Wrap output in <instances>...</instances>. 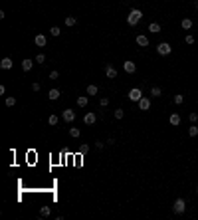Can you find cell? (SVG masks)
Wrapping results in <instances>:
<instances>
[{
    "mask_svg": "<svg viewBox=\"0 0 198 220\" xmlns=\"http://www.w3.org/2000/svg\"><path fill=\"white\" fill-rule=\"evenodd\" d=\"M141 18H143V12L139 8H133L129 12V16H127V24H129V26H137L139 22H141Z\"/></svg>",
    "mask_w": 198,
    "mask_h": 220,
    "instance_id": "6da1fadb",
    "label": "cell"
},
{
    "mask_svg": "<svg viewBox=\"0 0 198 220\" xmlns=\"http://www.w3.org/2000/svg\"><path fill=\"white\" fill-rule=\"evenodd\" d=\"M173 212L174 214H184L186 212V200H184V198H176V200H174Z\"/></svg>",
    "mask_w": 198,
    "mask_h": 220,
    "instance_id": "7a4b0ae2",
    "label": "cell"
},
{
    "mask_svg": "<svg viewBox=\"0 0 198 220\" xmlns=\"http://www.w3.org/2000/svg\"><path fill=\"white\" fill-rule=\"evenodd\" d=\"M170 52H173V48H170L168 42H160V44H157V54L159 56H168Z\"/></svg>",
    "mask_w": 198,
    "mask_h": 220,
    "instance_id": "3957f363",
    "label": "cell"
},
{
    "mask_svg": "<svg viewBox=\"0 0 198 220\" xmlns=\"http://www.w3.org/2000/svg\"><path fill=\"white\" fill-rule=\"evenodd\" d=\"M62 119L66 123H73V119H76V111H73V109H63Z\"/></svg>",
    "mask_w": 198,
    "mask_h": 220,
    "instance_id": "277c9868",
    "label": "cell"
},
{
    "mask_svg": "<svg viewBox=\"0 0 198 220\" xmlns=\"http://www.w3.org/2000/svg\"><path fill=\"white\" fill-rule=\"evenodd\" d=\"M135 69H137L135 62H131V60L123 62V72H125V73H135Z\"/></svg>",
    "mask_w": 198,
    "mask_h": 220,
    "instance_id": "5b68a950",
    "label": "cell"
},
{
    "mask_svg": "<svg viewBox=\"0 0 198 220\" xmlns=\"http://www.w3.org/2000/svg\"><path fill=\"white\" fill-rule=\"evenodd\" d=\"M137 103H139V109H141V111H149V109H151V99H149V97H141Z\"/></svg>",
    "mask_w": 198,
    "mask_h": 220,
    "instance_id": "8992f818",
    "label": "cell"
},
{
    "mask_svg": "<svg viewBox=\"0 0 198 220\" xmlns=\"http://www.w3.org/2000/svg\"><path fill=\"white\" fill-rule=\"evenodd\" d=\"M141 97H143V91L139 89V87H133V89L129 91V99H131V101H139Z\"/></svg>",
    "mask_w": 198,
    "mask_h": 220,
    "instance_id": "52a82bcc",
    "label": "cell"
},
{
    "mask_svg": "<svg viewBox=\"0 0 198 220\" xmlns=\"http://www.w3.org/2000/svg\"><path fill=\"white\" fill-rule=\"evenodd\" d=\"M34 44L38 46V48H44L46 44H48V38L44 34H36V38H34Z\"/></svg>",
    "mask_w": 198,
    "mask_h": 220,
    "instance_id": "ba28073f",
    "label": "cell"
},
{
    "mask_svg": "<svg viewBox=\"0 0 198 220\" xmlns=\"http://www.w3.org/2000/svg\"><path fill=\"white\" fill-rule=\"evenodd\" d=\"M95 121H97V115H95L93 111H89V113H85V117H83V123H85V125H93Z\"/></svg>",
    "mask_w": 198,
    "mask_h": 220,
    "instance_id": "9c48e42d",
    "label": "cell"
},
{
    "mask_svg": "<svg viewBox=\"0 0 198 220\" xmlns=\"http://www.w3.org/2000/svg\"><path fill=\"white\" fill-rule=\"evenodd\" d=\"M105 76L109 77V79H115L117 77V69L111 66V63H107V66H105Z\"/></svg>",
    "mask_w": 198,
    "mask_h": 220,
    "instance_id": "30bf717a",
    "label": "cell"
},
{
    "mask_svg": "<svg viewBox=\"0 0 198 220\" xmlns=\"http://www.w3.org/2000/svg\"><path fill=\"white\" fill-rule=\"evenodd\" d=\"M135 42H137V46H141V48H147L149 46V38H147V36H143V34H139L137 38H135Z\"/></svg>",
    "mask_w": 198,
    "mask_h": 220,
    "instance_id": "8fae6325",
    "label": "cell"
},
{
    "mask_svg": "<svg viewBox=\"0 0 198 220\" xmlns=\"http://www.w3.org/2000/svg\"><path fill=\"white\" fill-rule=\"evenodd\" d=\"M168 123H170L173 127H178V125H180V115H178V113H170Z\"/></svg>",
    "mask_w": 198,
    "mask_h": 220,
    "instance_id": "7c38bea8",
    "label": "cell"
},
{
    "mask_svg": "<svg viewBox=\"0 0 198 220\" xmlns=\"http://www.w3.org/2000/svg\"><path fill=\"white\" fill-rule=\"evenodd\" d=\"M60 95H62V91H60V89H56V87H53V89H50V91H48V97H50L52 101H56V99H60Z\"/></svg>",
    "mask_w": 198,
    "mask_h": 220,
    "instance_id": "4fadbf2b",
    "label": "cell"
},
{
    "mask_svg": "<svg viewBox=\"0 0 198 220\" xmlns=\"http://www.w3.org/2000/svg\"><path fill=\"white\" fill-rule=\"evenodd\" d=\"M0 68L2 69H12V60H10V58H2V60H0Z\"/></svg>",
    "mask_w": 198,
    "mask_h": 220,
    "instance_id": "5bb4252c",
    "label": "cell"
},
{
    "mask_svg": "<svg viewBox=\"0 0 198 220\" xmlns=\"http://www.w3.org/2000/svg\"><path fill=\"white\" fill-rule=\"evenodd\" d=\"M160 30H163V28H160L159 22H151V24H149V32H153V34H160Z\"/></svg>",
    "mask_w": 198,
    "mask_h": 220,
    "instance_id": "9a60e30c",
    "label": "cell"
},
{
    "mask_svg": "<svg viewBox=\"0 0 198 220\" xmlns=\"http://www.w3.org/2000/svg\"><path fill=\"white\" fill-rule=\"evenodd\" d=\"M87 103H89L87 95H79V97H77V107H87Z\"/></svg>",
    "mask_w": 198,
    "mask_h": 220,
    "instance_id": "2e32d148",
    "label": "cell"
},
{
    "mask_svg": "<svg viewBox=\"0 0 198 220\" xmlns=\"http://www.w3.org/2000/svg\"><path fill=\"white\" fill-rule=\"evenodd\" d=\"M97 93H99V87L93 85V83H89L87 85V95H97Z\"/></svg>",
    "mask_w": 198,
    "mask_h": 220,
    "instance_id": "e0dca14e",
    "label": "cell"
},
{
    "mask_svg": "<svg viewBox=\"0 0 198 220\" xmlns=\"http://www.w3.org/2000/svg\"><path fill=\"white\" fill-rule=\"evenodd\" d=\"M180 26H182V30H186V32H188V30L192 28V20H190V18H184L182 22H180Z\"/></svg>",
    "mask_w": 198,
    "mask_h": 220,
    "instance_id": "ac0fdd59",
    "label": "cell"
},
{
    "mask_svg": "<svg viewBox=\"0 0 198 220\" xmlns=\"http://www.w3.org/2000/svg\"><path fill=\"white\" fill-rule=\"evenodd\" d=\"M32 68H34V62H32V60H24L22 62V69H24V72H30Z\"/></svg>",
    "mask_w": 198,
    "mask_h": 220,
    "instance_id": "d6986e66",
    "label": "cell"
},
{
    "mask_svg": "<svg viewBox=\"0 0 198 220\" xmlns=\"http://www.w3.org/2000/svg\"><path fill=\"white\" fill-rule=\"evenodd\" d=\"M50 214H52V208H50V206H42V208H40V216H42V218L50 216Z\"/></svg>",
    "mask_w": 198,
    "mask_h": 220,
    "instance_id": "ffe728a7",
    "label": "cell"
},
{
    "mask_svg": "<svg viewBox=\"0 0 198 220\" xmlns=\"http://www.w3.org/2000/svg\"><path fill=\"white\" fill-rule=\"evenodd\" d=\"M151 95H153V97H160V95H163V89L154 85V87H151Z\"/></svg>",
    "mask_w": 198,
    "mask_h": 220,
    "instance_id": "44dd1931",
    "label": "cell"
},
{
    "mask_svg": "<svg viewBox=\"0 0 198 220\" xmlns=\"http://www.w3.org/2000/svg\"><path fill=\"white\" fill-rule=\"evenodd\" d=\"M69 135H71L73 139H77L79 135H81V131H79V129H77V127H69Z\"/></svg>",
    "mask_w": 198,
    "mask_h": 220,
    "instance_id": "7402d4cb",
    "label": "cell"
},
{
    "mask_svg": "<svg viewBox=\"0 0 198 220\" xmlns=\"http://www.w3.org/2000/svg\"><path fill=\"white\" fill-rule=\"evenodd\" d=\"M76 24H77L76 16H67V18H66V26H76Z\"/></svg>",
    "mask_w": 198,
    "mask_h": 220,
    "instance_id": "603a6c76",
    "label": "cell"
},
{
    "mask_svg": "<svg viewBox=\"0 0 198 220\" xmlns=\"http://www.w3.org/2000/svg\"><path fill=\"white\" fill-rule=\"evenodd\" d=\"M188 135H190V137H196V135H198V127H196V125H190V127H188Z\"/></svg>",
    "mask_w": 198,
    "mask_h": 220,
    "instance_id": "cb8c5ba5",
    "label": "cell"
},
{
    "mask_svg": "<svg viewBox=\"0 0 198 220\" xmlns=\"http://www.w3.org/2000/svg\"><path fill=\"white\" fill-rule=\"evenodd\" d=\"M50 34H52V36H56V38H58V36L62 34V30L58 28V26H52V28H50Z\"/></svg>",
    "mask_w": 198,
    "mask_h": 220,
    "instance_id": "d4e9b609",
    "label": "cell"
},
{
    "mask_svg": "<svg viewBox=\"0 0 198 220\" xmlns=\"http://www.w3.org/2000/svg\"><path fill=\"white\" fill-rule=\"evenodd\" d=\"M58 121H60V119H58V115H50V117H48V123H50V125H58Z\"/></svg>",
    "mask_w": 198,
    "mask_h": 220,
    "instance_id": "484cf974",
    "label": "cell"
},
{
    "mask_svg": "<svg viewBox=\"0 0 198 220\" xmlns=\"http://www.w3.org/2000/svg\"><path fill=\"white\" fill-rule=\"evenodd\" d=\"M125 117V111L123 109H115V119H123Z\"/></svg>",
    "mask_w": 198,
    "mask_h": 220,
    "instance_id": "4316f807",
    "label": "cell"
},
{
    "mask_svg": "<svg viewBox=\"0 0 198 220\" xmlns=\"http://www.w3.org/2000/svg\"><path fill=\"white\" fill-rule=\"evenodd\" d=\"M6 105L8 107H14L16 105V97H6Z\"/></svg>",
    "mask_w": 198,
    "mask_h": 220,
    "instance_id": "83f0119b",
    "label": "cell"
},
{
    "mask_svg": "<svg viewBox=\"0 0 198 220\" xmlns=\"http://www.w3.org/2000/svg\"><path fill=\"white\" fill-rule=\"evenodd\" d=\"M99 105L101 107H107V105H109V97H101L99 99Z\"/></svg>",
    "mask_w": 198,
    "mask_h": 220,
    "instance_id": "f1b7e54d",
    "label": "cell"
},
{
    "mask_svg": "<svg viewBox=\"0 0 198 220\" xmlns=\"http://www.w3.org/2000/svg\"><path fill=\"white\" fill-rule=\"evenodd\" d=\"M182 101H184V95H174V103L176 105H180Z\"/></svg>",
    "mask_w": 198,
    "mask_h": 220,
    "instance_id": "f546056e",
    "label": "cell"
},
{
    "mask_svg": "<svg viewBox=\"0 0 198 220\" xmlns=\"http://www.w3.org/2000/svg\"><path fill=\"white\" fill-rule=\"evenodd\" d=\"M184 42H186V44H194V36H192V34H186Z\"/></svg>",
    "mask_w": 198,
    "mask_h": 220,
    "instance_id": "4dcf8cb0",
    "label": "cell"
},
{
    "mask_svg": "<svg viewBox=\"0 0 198 220\" xmlns=\"http://www.w3.org/2000/svg\"><path fill=\"white\" fill-rule=\"evenodd\" d=\"M36 62H38V63H44V62H46V56H44V54H38V56H36Z\"/></svg>",
    "mask_w": 198,
    "mask_h": 220,
    "instance_id": "1f68e13d",
    "label": "cell"
},
{
    "mask_svg": "<svg viewBox=\"0 0 198 220\" xmlns=\"http://www.w3.org/2000/svg\"><path fill=\"white\" fill-rule=\"evenodd\" d=\"M87 151H89V145H81V147H79V153L81 155H85Z\"/></svg>",
    "mask_w": 198,
    "mask_h": 220,
    "instance_id": "d6a6232c",
    "label": "cell"
},
{
    "mask_svg": "<svg viewBox=\"0 0 198 220\" xmlns=\"http://www.w3.org/2000/svg\"><path fill=\"white\" fill-rule=\"evenodd\" d=\"M188 119H190V123H196V121H198V113H190Z\"/></svg>",
    "mask_w": 198,
    "mask_h": 220,
    "instance_id": "836d02e7",
    "label": "cell"
},
{
    "mask_svg": "<svg viewBox=\"0 0 198 220\" xmlns=\"http://www.w3.org/2000/svg\"><path fill=\"white\" fill-rule=\"evenodd\" d=\"M32 91H40V83H38V82L32 83Z\"/></svg>",
    "mask_w": 198,
    "mask_h": 220,
    "instance_id": "e575fe53",
    "label": "cell"
},
{
    "mask_svg": "<svg viewBox=\"0 0 198 220\" xmlns=\"http://www.w3.org/2000/svg\"><path fill=\"white\" fill-rule=\"evenodd\" d=\"M58 77H60V73H58V72H50V79H58Z\"/></svg>",
    "mask_w": 198,
    "mask_h": 220,
    "instance_id": "d590c367",
    "label": "cell"
},
{
    "mask_svg": "<svg viewBox=\"0 0 198 220\" xmlns=\"http://www.w3.org/2000/svg\"><path fill=\"white\" fill-rule=\"evenodd\" d=\"M95 147H97V149H103L105 143H103V141H95Z\"/></svg>",
    "mask_w": 198,
    "mask_h": 220,
    "instance_id": "8d00e7d4",
    "label": "cell"
},
{
    "mask_svg": "<svg viewBox=\"0 0 198 220\" xmlns=\"http://www.w3.org/2000/svg\"><path fill=\"white\" fill-rule=\"evenodd\" d=\"M196 192H198V185H196Z\"/></svg>",
    "mask_w": 198,
    "mask_h": 220,
    "instance_id": "74e56055",
    "label": "cell"
},
{
    "mask_svg": "<svg viewBox=\"0 0 198 220\" xmlns=\"http://www.w3.org/2000/svg\"><path fill=\"white\" fill-rule=\"evenodd\" d=\"M194 2H198V0H194Z\"/></svg>",
    "mask_w": 198,
    "mask_h": 220,
    "instance_id": "f35d334b",
    "label": "cell"
}]
</instances>
